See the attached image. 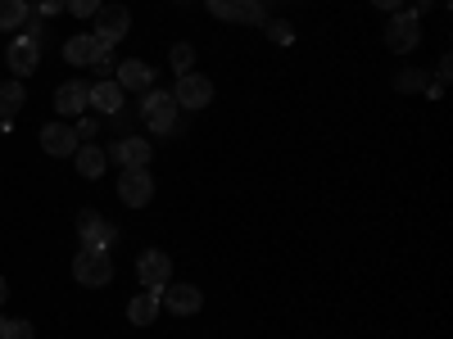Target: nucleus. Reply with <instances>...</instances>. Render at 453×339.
<instances>
[{
    "mask_svg": "<svg viewBox=\"0 0 453 339\" xmlns=\"http://www.w3.org/2000/svg\"><path fill=\"white\" fill-rule=\"evenodd\" d=\"M136 113H141L145 132H155V136H168V132H177V123H181L177 100H173L168 91H155V87L141 95V109H136Z\"/></svg>",
    "mask_w": 453,
    "mask_h": 339,
    "instance_id": "obj_1",
    "label": "nucleus"
},
{
    "mask_svg": "<svg viewBox=\"0 0 453 339\" xmlns=\"http://www.w3.org/2000/svg\"><path fill=\"white\" fill-rule=\"evenodd\" d=\"M418 41H422V14L418 10H399L390 19V27H386L390 55H412V50H418Z\"/></svg>",
    "mask_w": 453,
    "mask_h": 339,
    "instance_id": "obj_2",
    "label": "nucleus"
},
{
    "mask_svg": "<svg viewBox=\"0 0 453 339\" xmlns=\"http://www.w3.org/2000/svg\"><path fill=\"white\" fill-rule=\"evenodd\" d=\"M73 281H82V285H91V290L109 285V281H113L109 249H78V258H73Z\"/></svg>",
    "mask_w": 453,
    "mask_h": 339,
    "instance_id": "obj_3",
    "label": "nucleus"
},
{
    "mask_svg": "<svg viewBox=\"0 0 453 339\" xmlns=\"http://www.w3.org/2000/svg\"><path fill=\"white\" fill-rule=\"evenodd\" d=\"M91 19H96V32L91 36H96L100 46H119L123 36H127V27H132V10L127 5H100Z\"/></svg>",
    "mask_w": 453,
    "mask_h": 339,
    "instance_id": "obj_4",
    "label": "nucleus"
},
{
    "mask_svg": "<svg viewBox=\"0 0 453 339\" xmlns=\"http://www.w3.org/2000/svg\"><path fill=\"white\" fill-rule=\"evenodd\" d=\"M119 200L127 208H145L150 200H155V177H150L145 168H123L119 177Z\"/></svg>",
    "mask_w": 453,
    "mask_h": 339,
    "instance_id": "obj_5",
    "label": "nucleus"
},
{
    "mask_svg": "<svg viewBox=\"0 0 453 339\" xmlns=\"http://www.w3.org/2000/svg\"><path fill=\"white\" fill-rule=\"evenodd\" d=\"M159 308H168L173 317H196L204 308V294L196 285H181V281H168L164 294H159Z\"/></svg>",
    "mask_w": 453,
    "mask_h": 339,
    "instance_id": "obj_6",
    "label": "nucleus"
},
{
    "mask_svg": "<svg viewBox=\"0 0 453 339\" xmlns=\"http://www.w3.org/2000/svg\"><path fill=\"white\" fill-rule=\"evenodd\" d=\"M78 236H82L87 249H109L113 240H119V226L104 222L96 208H82V213H78Z\"/></svg>",
    "mask_w": 453,
    "mask_h": 339,
    "instance_id": "obj_7",
    "label": "nucleus"
},
{
    "mask_svg": "<svg viewBox=\"0 0 453 339\" xmlns=\"http://www.w3.org/2000/svg\"><path fill=\"white\" fill-rule=\"evenodd\" d=\"M78 145H82L78 127H68V123H46L42 127V149L50 159H73V154H78Z\"/></svg>",
    "mask_w": 453,
    "mask_h": 339,
    "instance_id": "obj_8",
    "label": "nucleus"
},
{
    "mask_svg": "<svg viewBox=\"0 0 453 339\" xmlns=\"http://www.w3.org/2000/svg\"><path fill=\"white\" fill-rule=\"evenodd\" d=\"M136 276L145 281V290H164V285L173 281V258H168L164 249H145V253L136 258Z\"/></svg>",
    "mask_w": 453,
    "mask_h": 339,
    "instance_id": "obj_9",
    "label": "nucleus"
},
{
    "mask_svg": "<svg viewBox=\"0 0 453 339\" xmlns=\"http://www.w3.org/2000/svg\"><path fill=\"white\" fill-rule=\"evenodd\" d=\"M204 5L222 23H263V0H204Z\"/></svg>",
    "mask_w": 453,
    "mask_h": 339,
    "instance_id": "obj_10",
    "label": "nucleus"
},
{
    "mask_svg": "<svg viewBox=\"0 0 453 339\" xmlns=\"http://www.w3.org/2000/svg\"><path fill=\"white\" fill-rule=\"evenodd\" d=\"M173 100H177V109H204L213 100V82L200 78V72H186V78H177Z\"/></svg>",
    "mask_w": 453,
    "mask_h": 339,
    "instance_id": "obj_11",
    "label": "nucleus"
},
{
    "mask_svg": "<svg viewBox=\"0 0 453 339\" xmlns=\"http://www.w3.org/2000/svg\"><path fill=\"white\" fill-rule=\"evenodd\" d=\"M104 159H119L123 168H145L150 159H155V145H150L145 136H119V145H113Z\"/></svg>",
    "mask_w": 453,
    "mask_h": 339,
    "instance_id": "obj_12",
    "label": "nucleus"
},
{
    "mask_svg": "<svg viewBox=\"0 0 453 339\" xmlns=\"http://www.w3.org/2000/svg\"><path fill=\"white\" fill-rule=\"evenodd\" d=\"M5 59H10V68H14V78H32L36 64H42V41H32V36H19V41H10Z\"/></svg>",
    "mask_w": 453,
    "mask_h": 339,
    "instance_id": "obj_13",
    "label": "nucleus"
},
{
    "mask_svg": "<svg viewBox=\"0 0 453 339\" xmlns=\"http://www.w3.org/2000/svg\"><path fill=\"white\" fill-rule=\"evenodd\" d=\"M123 95H127V91H123L119 82H113V78H109V82H96V87L87 91V104H91L96 113H104V118H109V113H119V109L127 104Z\"/></svg>",
    "mask_w": 453,
    "mask_h": 339,
    "instance_id": "obj_14",
    "label": "nucleus"
},
{
    "mask_svg": "<svg viewBox=\"0 0 453 339\" xmlns=\"http://www.w3.org/2000/svg\"><path fill=\"white\" fill-rule=\"evenodd\" d=\"M100 50H104V46L96 41L91 32H82V36H68V41H64V59H68L73 68H91Z\"/></svg>",
    "mask_w": 453,
    "mask_h": 339,
    "instance_id": "obj_15",
    "label": "nucleus"
},
{
    "mask_svg": "<svg viewBox=\"0 0 453 339\" xmlns=\"http://www.w3.org/2000/svg\"><path fill=\"white\" fill-rule=\"evenodd\" d=\"M113 82H119L123 91H150V87H155V68L141 64V59H123V64H119V78H113Z\"/></svg>",
    "mask_w": 453,
    "mask_h": 339,
    "instance_id": "obj_16",
    "label": "nucleus"
},
{
    "mask_svg": "<svg viewBox=\"0 0 453 339\" xmlns=\"http://www.w3.org/2000/svg\"><path fill=\"white\" fill-rule=\"evenodd\" d=\"M87 82H64L59 91H55V109L64 113V118H82V109H87Z\"/></svg>",
    "mask_w": 453,
    "mask_h": 339,
    "instance_id": "obj_17",
    "label": "nucleus"
},
{
    "mask_svg": "<svg viewBox=\"0 0 453 339\" xmlns=\"http://www.w3.org/2000/svg\"><path fill=\"white\" fill-rule=\"evenodd\" d=\"M159 294L164 290H141L132 304H127V321L132 326H150V321H155L159 317Z\"/></svg>",
    "mask_w": 453,
    "mask_h": 339,
    "instance_id": "obj_18",
    "label": "nucleus"
},
{
    "mask_svg": "<svg viewBox=\"0 0 453 339\" xmlns=\"http://www.w3.org/2000/svg\"><path fill=\"white\" fill-rule=\"evenodd\" d=\"M73 163H78V172H82L87 181H96V177L104 172L109 159H104V149H100L96 140H82V145H78V154H73Z\"/></svg>",
    "mask_w": 453,
    "mask_h": 339,
    "instance_id": "obj_19",
    "label": "nucleus"
},
{
    "mask_svg": "<svg viewBox=\"0 0 453 339\" xmlns=\"http://www.w3.org/2000/svg\"><path fill=\"white\" fill-rule=\"evenodd\" d=\"M23 100H27L23 82H0V123H14V113L23 109Z\"/></svg>",
    "mask_w": 453,
    "mask_h": 339,
    "instance_id": "obj_20",
    "label": "nucleus"
},
{
    "mask_svg": "<svg viewBox=\"0 0 453 339\" xmlns=\"http://www.w3.org/2000/svg\"><path fill=\"white\" fill-rule=\"evenodd\" d=\"M27 0H0V32H10V27H23L27 23Z\"/></svg>",
    "mask_w": 453,
    "mask_h": 339,
    "instance_id": "obj_21",
    "label": "nucleus"
},
{
    "mask_svg": "<svg viewBox=\"0 0 453 339\" xmlns=\"http://www.w3.org/2000/svg\"><path fill=\"white\" fill-rule=\"evenodd\" d=\"M168 64H173V72H177V78H186V72H191V64H196V50L186 46V41H177V46L168 50Z\"/></svg>",
    "mask_w": 453,
    "mask_h": 339,
    "instance_id": "obj_22",
    "label": "nucleus"
},
{
    "mask_svg": "<svg viewBox=\"0 0 453 339\" xmlns=\"http://www.w3.org/2000/svg\"><path fill=\"white\" fill-rule=\"evenodd\" d=\"M0 339H36L32 321H19V317H0Z\"/></svg>",
    "mask_w": 453,
    "mask_h": 339,
    "instance_id": "obj_23",
    "label": "nucleus"
},
{
    "mask_svg": "<svg viewBox=\"0 0 453 339\" xmlns=\"http://www.w3.org/2000/svg\"><path fill=\"white\" fill-rule=\"evenodd\" d=\"M395 87H399L403 95H412V91H426V72H422V68H403L399 78H395Z\"/></svg>",
    "mask_w": 453,
    "mask_h": 339,
    "instance_id": "obj_24",
    "label": "nucleus"
},
{
    "mask_svg": "<svg viewBox=\"0 0 453 339\" xmlns=\"http://www.w3.org/2000/svg\"><path fill=\"white\" fill-rule=\"evenodd\" d=\"M268 36H273L277 46H290V41H295V32H290L286 19H273V23H268Z\"/></svg>",
    "mask_w": 453,
    "mask_h": 339,
    "instance_id": "obj_25",
    "label": "nucleus"
},
{
    "mask_svg": "<svg viewBox=\"0 0 453 339\" xmlns=\"http://www.w3.org/2000/svg\"><path fill=\"white\" fill-rule=\"evenodd\" d=\"M64 5H68L73 19H91V14L100 10V0H64Z\"/></svg>",
    "mask_w": 453,
    "mask_h": 339,
    "instance_id": "obj_26",
    "label": "nucleus"
},
{
    "mask_svg": "<svg viewBox=\"0 0 453 339\" xmlns=\"http://www.w3.org/2000/svg\"><path fill=\"white\" fill-rule=\"evenodd\" d=\"M109 123H113V132H119V136H127V127H132V109L123 104L119 113H109Z\"/></svg>",
    "mask_w": 453,
    "mask_h": 339,
    "instance_id": "obj_27",
    "label": "nucleus"
},
{
    "mask_svg": "<svg viewBox=\"0 0 453 339\" xmlns=\"http://www.w3.org/2000/svg\"><path fill=\"white\" fill-rule=\"evenodd\" d=\"M78 136H87V140L100 136V123H96V118H82V123H78Z\"/></svg>",
    "mask_w": 453,
    "mask_h": 339,
    "instance_id": "obj_28",
    "label": "nucleus"
},
{
    "mask_svg": "<svg viewBox=\"0 0 453 339\" xmlns=\"http://www.w3.org/2000/svg\"><path fill=\"white\" fill-rule=\"evenodd\" d=\"M372 5H376V10H390V14H399V10H403V0H372Z\"/></svg>",
    "mask_w": 453,
    "mask_h": 339,
    "instance_id": "obj_29",
    "label": "nucleus"
},
{
    "mask_svg": "<svg viewBox=\"0 0 453 339\" xmlns=\"http://www.w3.org/2000/svg\"><path fill=\"white\" fill-rule=\"evenodd\" d=\"M64 10V0H42V14H59Z\"/></svg>",
    "mask_w": 453,
    "mask_h": 339,
    "instance_id": "obj_30",
    "label": "nucleus"
},
{
    "mask_svg": "<svg viewBox=\"0 0 453 339\" xmlns=\"http://www.w3.org/2000/svg\"><path fill=\"white\" fill-rule=\"evenodd\" d=\"M5 298H10V285H5V281H0V308H5Z\"/></svg>",
    "mask_w": 453,
    "mask_h": 339,
    "instance_id": "obj_31",
    "label": "nucleus"
}]
</instances>
